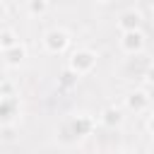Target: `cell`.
<instances>
[{
  "instance_id": "cell-1",
  "label": "cell",
  "mask_w": 154,
  "mask_h": 154,
  "mask_svg": "<svg viewBox=\"0 0 154 154\" xmlns=\"http://www.w3.org/2000/svg\"><path fill=\"white\" fill-rule=\"evenodd\" d=\"M67 67H70L72 72H77L79 77H82V75H89V72L96 67V53L89 51V48H77V51L70 55Z\"/></svg>"
},
{
  "instance_id": "cell-2",
  "label": "cell",
  "mask_w": 154,
  "mask_h": 154,
  "mask_svg": "<svg viewBox=\"0 0 154 154\" xmlns=\"http://www.w3.org/2000/svg\"><path fill=\"white\" fill-rule=\"evenodd\" d=\"M43 46H46L48 53H63L70 46V34L65 29H51L43 36Z\"/></svg>"
},
{
  "instance_id": "cell-3",
  "label": "cell",
  "mask_w": 154,
  "mask_h": 154,
  "mask_svg": "<svg viewBox=\"0 0 154 154\" xmlns=\"http://www.w3.org/2000/svg\"><path fill=\"white\" fill-rule=\"evenodd\" d=\"M120 48H123V53H128V55L142 53V48H144V34H142L140 29H135V31H123V34H120Z\"/></svg>"
},
{
  "instance_id": "cell-4",
  "label": "cell",
  "mask_w": 154,
  "mask_h": 154,
  "mask_svg": "<svg viewBox=\"0 0 154 154\" xmlns=\"http://www.w3.org/2000/svg\"><path fill=\"white\" fill-rule=\"evenodd\" d=\"M67 125H70L72 135L79 140V137H87V135H91V132H94L96 120H94L91 116H87V113H79V116H72V118L67 120Z\"/></svg>"
},
{
  "instance_id": "cell-5",
  "label": "cell",
  "mask_w": 154,
  "mask_h": 154,
  "mask_svg": "<svg viewBox=\"0 0 154 154\" xmlns=\"http://www.w3.org/2000/svg\"><path fill=\"white\" fill-rule=\"evenodd\" d=\"M149 103H152V96H149L144 89H135V91H130V94L125 96V106H128L130 111H135V113H144V111L149 108Z\"/></svg>"
},
{
  "instance_id": "cell-6",
  "label": "cell",
  "mask_w": 154,
  "mask_h": 154,
  "mask_svg": "<svg viewBox=\"0 0 154 154\" xmlns=\"http://www.w3.org/2000/svg\"><path fill=\"white\" fill-rule=\"evenodd\" d=\"M140 24H142V14H140L137 10H125V12H120V17H118V29H120V34H123V31H135V29H140Z\"/></svg>"
},
{
  "instance_id": "cell-7",
  "label": "cell",
  "mask_w": 154,
  "mask_h": 154,
  "mask_svg": "<svg viewBox=\"0 0 154 154\" xmlns=\"http://www.w3.org/2000/svg\"><path fill=\"white\" fill-rule=\"evenodd\" d=\"M2 58H5V65H7V67H17V65L26 58V46L19 41V43L5 48V51H2Z\"/></svg>"
},
{
  "instance_id": "cell-8",
  "label": "cell",
  "mask_w": 154,
  "mask_h": 154,
  "mask_svg": "<svg viewBox=\"0 0 154 154\" xmlns=\"http://www.w3.org/2000/svg\"><path fill=\"white\" fill-rule=\"evenodd\" d=\"M0 116H2V123H10L14 116H19V99L17 96H2L0 99Z\"/></svg>"
},
{
  "instance_id": "cell-9",
  "label": "cell",
  "mask_w": 154,
  "mask_h": 154,
  "mask_svg": "<svg viewBox=\"0 0 154 154\" xmlns=\"http://www.w3.org/2000/svg\"><path fill=\"white\" fill-rule=\"evenodd\" d=\"M99 120H101L106 128H118V125L123 123V113H120V108H116V106H106V108L101 111Z\"/></svg>"
},
{
  "instance_id": "cell-10",
  "label": "cell",
  "mask_w": 154,
  "mask_h": 154,
  "mask_svg": "<svg viewBox=\"0 0 154 154\" xmlns=\"http://www.w3.org/2000/svg\"><path fill=\"white\" fill-rule=\"evenodd\" d=\"M14 43H19V38H17V34L10 29V26H5L2 31H0V48L5 51V48H10V46H14Z\"/></svg>"
},
{
  "instance_id": "cell-11",
  "label": "cell",
  "mask_w": 154,
  "mask_h": 154,
  "mask_svg": "<svg viewBox=\"0 0 154 154\" xmlns=\"http://www.w3.org/2000/svg\"><path fill=\"white\" fill-rule=\"evenodd\" d=\"M26 10H29V14H46V10H48V0H26Z\"/></svg>"
},
{
  "instance_id": "cell-12",
  "label": "cell",
  "mask_w": 154,
  "mask_h": 154,
  "mask_svg": "<svg viewBox=\"0 0 154 154\" xmlns=\"http://www.w3.org/2000/svg\"><path fill=\"white\" fill-rule=\"evenodd\" d=\"M77 79H79V75H77V72H72V70L67 67V70L60 75V87L70 89V87H75V84H77Z\"/></svg>"
},
{
  "instance_id": "cell-13",
  "label": "cell",
  "mask_w": 154,
  "mask_h": 154,
  "mask_svg": "<svg viewBox=\"0 0 154 154\" xmlns=\"http://www.w3.org/2000/svg\"><path fill=\"white\" fill-rule=\"evenodd\" d=\"M2 96H14V87L10 79H2V84H0V99Z\"/></svg>"
},
{
  "instance_id": "cell-14",
  "label": "cell",
  "mask_w": 154,
  "mask_h": 154,
  "mask_svg": "<svg viewBox=\"0 0 154 154\" xmlns=\"http://www.w3.org/2000/svg\"><path fill=\"white\" fill-rule=\"evenodd\" d=\"M144 82H147L149 87H154V63L147 65V70H144Z\"/></svg>"
},
{
  "instance_id": "cell-15",
  "label": "cell",
  "mask_w": 154,
  "mask_h": 154,
  "mask_svg": "<svg viewBox=\"0 0 154 154\" xmlns=\"http://www.w3.org/2000/svg\"><path fill=\"white\" fill-rule=\"evenodd\" d=\"M147 130H149V132L154 135V113H152V116L147 118Z\"/></svg>"
},
{
  "instance_id": "cell-16",
  "label": "cell",
  "mask_w": 154,
  "mask_h": 154,
  "mask_svg": "<svg viewBox=\"0 0 154 154\" xmlns=\"http://www.w3.org/2000/svg\"><path fill=\"white\" fill-rule=\"evenodd\" d=\"M113 154H128V152H123V149H118V152H113Z\"/></svg>"
},
{
  "instance_id": "cell-17",
  "label": "cell",
  "mask_w": 154,
  "mask_h": 154,
  "mask_svg": "<svg viewBox=\"0 0 154 154\" xmlns=\"http://www.w3.org/2000/svg\"><path fill=\"white\" fill-rule=\"evenodd\" d=\"M152 12H154V0H152Z\"/></svg>"
}]
</instances>
